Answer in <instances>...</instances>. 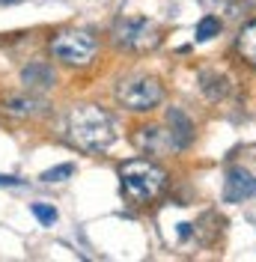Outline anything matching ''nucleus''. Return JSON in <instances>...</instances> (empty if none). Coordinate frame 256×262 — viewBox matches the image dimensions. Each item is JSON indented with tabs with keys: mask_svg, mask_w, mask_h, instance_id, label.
Wrapping results in <instances>:
<instances>
[{
	"mask_svg": "<svg viewBox=\"0 0 256 262\" xmlns=\"http://www.w3.org/2000/svg\"><path fill=\"white\" fill-rule=\"evenodd\" d=\"M66 137L80 152H104L116 140V119L98 104H75L66 116Z\"/></svg>",
	"mask_w": 256,
	"mask_h": 262,
	"instance_id": "nucleus-1",
	"label": "nucleus"
},
{
	"mask_svg": "<svg viewBox=\"0 0 256 262\" xmlns=\"http://www.w3.org/2000/svg\"><path fill=\"white\" fill-rule=\"evenodd\" d=\"M119 188L134 206L152 203L167 188V170L152 158H131L119 167Z\"/></svg>",
	"mask_w": 256,
	"mask_h": 262,
	"instance_id": "nucleus-2",
	"label": "nucleus"
},
{
	"mask_svg": "<svg viewBox=\"0 0 256 262\" xmlns=\"http://www.w3.org/2000/svg\"><path fill=\"white\" fill-rule=\"evenodd\" d=\"M48 51L57 63L63 66H75L83 69L96 60L98 54V39L90 30H78V27H69V30H57L48 39Z\"/></svg>",
	"mask_w": 256,
	"mask_h": 262,
	"instance_id": "nucleus-3",
	"label": "nucleus"
},
{
	"mask_svg": "<svg viewBox=\"0 0 256 262\" xmlns=\"http://www.w3.org/2000/svg\"><path fill=\"white\" fill-rule=\"evenodd\" d=\"M113 96H116V101L125 111L146 114V111L158 107L161 101H164V86L152 75H131V78H122V81L116 83V93Z\"/></svg>",
	"mask_w": 256,
	"mask_h": 262,
	"instance_id": "nucleus-4",
	"label": "nucleus"
},
{
	"mask_svg": "<svg viewBox=\"0 0 256 262\" xmlns=\"http://www.w3.org/2000/svg\"><path fill=\"white\" fill-rule=\"evenodd\" d=\"M111 42L122 51H152L161 42V30L149 18H116L111 27Z\"/></svg>",
	"mask_w": 256,
	"mask_h": 262,
	"instance_id": "nucleus-5",
	"label": "nucleus"
},
{
	"mask_svg": "<svg viewBox=\"0 0 256 262\" xmlns=\"http://www.w3.org/2000/svg\"><path fill=\"white\" fill-rule=\"evenodd\" d=\"M134 143H137V149L146 152V155H167V152H179L176 140H173V134H170V128H164V125H140L137 134H134Z\"/></svg>",
	"mask_w": 256,
	"mask_h": 262,
	"instance_id": "nucleus-6",
	"label": "nucleus"
},
{
	"mask_svg": "<svg viewBox=\"0 0 256 262\" xmlns=\"http://www.w3.org/2000/svg\"><path fill=\"white\" fill-rule=\"evenodd\" d=\"M21 83L27 93H48L57 86V72L45 60H33L21 69Z\"/></svg>",
	"mask_w": 256,
	"mask_h": 262,
	"instance_id": "nucleus-7",
	"label": "nucleus"
},
{
	"mask_svg": "<svg viewBox=\"0 0 256 262\" xmlns=\"http://www.w3.org/2000/svg\"><path fill=\"white\" fill-rule=\"evenodd\" d=\"M0 111L6 116H12V119H36V116H42L48 111V104L36 93H30V96H6L0 101Z\"/></svg>",
	"mask_w": 256,
	"mask_h": 262,
	"instance_id": "nucleus-8",
	"label": "nucleus"
},
{
	"mask_svg": "<svg viewBox=\"0 0 256 262\" xmlns=\"http://www.w3.org/2000/svg\"><path fill=\"white\" fill-rule=\"evenodd\" d=\"M256 194V176L247 173L244 167H232L226 173V188H224V200L226 203H244Z\"/></svg>",
	"mask_w": 256,
	"mask_h": 262,
	"instance_id": "nucleus-9",
	"label": "nucleus"
},
{
	"mask_svg": "<svg viewBox=\"0 0 256 262\" xmlns=\"http://www.w3.org/2000/svg\"><path fill=\"white\" fill-rule=\"evenodd\" d=\"M167 128H170V134H173L179 152H185V149L191 146L194 122H191V116L185 114V111H179V107H167Z\"/></svg>",
	"mask_w": 256,
	"mask_h": 262,
	"instance_id": "nucleus-10",
	"label": "nucleus"
},
{
	"mask_svg": "<svg viewBox=\"0 0 256 262\" xmlns=\"http://www.w3.org/2000/svg\"><path fill=\"white\" fill-rule=\"evenodd\" d=\"M236 51L241 54L244 63L256 69V18L247 21V24L239 30V36H236Z\"/></svg>",
	"mask_w": 256,
	"mask_h": 262,
	"instance_id": "nucleus-11",
	"label": "nucleus"
},
{
	"mask_svg": "<svg viewBox=\"0 0 256 262\" xmlns=\"http://www.w3.org/2000/svg\"><path fill=\"white\" fill-rule=\"evenodd\" d=\"M200 90L206 93V98L218 101V98H224L226 93H229V81H226L221 72L208 69V72H203V75H200Z\"/></svg>",
	"mask_w": 256,
	"mask_h": 262,
	"instance_id": "nucleus-12",
	"label": "nucleus"
},
{
	"mask_svg": "<svg viewBox=\"0 0 256 262\" xmlns=\"http://www.w3.org/2000/svg\"><path fill=\"white\" fill-rule=\"evenodd\" d=\"M218 33H221V21H218L215 15H206L203 21H200V24H197V39H200V42H208V39H215Z\"/></svg>",
	"mask_w": 256,
	"mask_h": 262,
	"instance_id": "nucleus-13",
	"label": "nucleus"
},
{
	"mask_svg": "<svg viewBox=\"0 0 256 262\" xmlns=\"http://www.w3.org/2000/svg\"><path fill=\"white\" fill-rule=\"evenodd\" d=\"M69 176H75V164H60L42 173V182H66Z\"/></svg>",
	"mask_w": 256,
	"mask_h": 262,
	"instance_id": "nucleus-14",
	"label": "nucleus"
},
{
	"mask_svg": "<svg viewBox=\"0 0 256 262\" xmlns=\"http://www.w3.org/2000/svg\"><path fill=\"white\" fill-rule=\"evenodd\" d=\"M30 212L36 214V221L45 224V227H51V224L57 221V209H54V206H45V203H33Z\"/></svg>",
	"mask_w": 256,
	"mask_h": 262,
	"instance_id": "nucleus-15",
	"label": "nucleus"
},
{
	"mask_svg": "<svg viewBox=\"0 0 256 262\" xmlns=\"http://www.w3.org/2000/svg\"><path fill=\"white\" fill-rule=\"evenodd\" d=\"M0 185H6V188H15V185H21V179H15V176H0Z\"/></svg>",
	"mask_w": 256,
	"mask_h": 262,
	"instance_id": "nucleus-16",
	"label": "nucleus"
}]
</instances>
